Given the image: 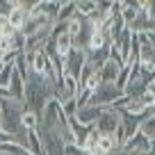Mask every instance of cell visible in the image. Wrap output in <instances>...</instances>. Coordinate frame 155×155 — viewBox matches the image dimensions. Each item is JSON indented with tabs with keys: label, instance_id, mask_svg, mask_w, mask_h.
I'll return each instance as SVG.
<instances>
[{
	"label": "cell",
	"instance_id": "obj_1",
	"mask_svg": "<svg viewBox=\"0 0 155 155\" xmlns=\"http://www.w3.org/2000/svg\"><path fill=\"white\" fill-rule=\"evenodd\" d=\"M28 110V107L23 105V103H16L12 101V98H5L2 101V107H0V128H2V132H7V135H16V132L23 128V112Z\"/></svg>",
	"mask_w": 155,
	"mask_h": 155
},
{
	"label": "cell",
	"instance_id": "obj_2",
	"mask_svg": "<svg viewBox=\"0 0 155 155\" xmlns=\"http://www.w3.org/2000/svg\"><path fill=\"white\" fill-rule=\"evenodd\" d=\"M121 96H123V91H119L114 84L103 82L101 87L94 91V96H91V101H89V103H91V105H96V107H103V110H105V107H112Z\"/></svg>",
	"mask_w": 155,
	"mask_h": 155
},
{
	"label": "cell",
	"instance_id": "obj_3",
	"mask_svg": "<svg viewBox=\"0 0 155 155\" xmlns=\"http://www.w3.org/2000/svg\"><path fill=\"white\" fill-rule=\"evenodd\" d=\"M121 126V112H116L114 107H105L101 119L96 121V130L101 135H114V130Z\"/></svg>",
	"mask_w": 155,
	"mask_h": 155
},
{
	"label": "cell",
	"instance_id": "obj_4",
	"mask_svg": "<svg viewBox=\"0 0 155 155\" xmlns=\"http://www.w3.org/2000/svg\"><path fill=\"white\" fill-rule=\"evenodd\" d=\"M84 64H87V53L73 48L66 55V59H64V75H71V78L78 80L80 73H82V68H84Z\"/></svg>",
	"mask_w": 155,
	"mask_h": 155
},
{
	"label": "cell",
	"instance_id": "obj_5",
	"mask_svg": "<svg viewBox=\"0 0 155 155\" xmlns=\"http://www.w3.org/2000/svg\"><path fill=\"white\" fill-rule=\"evenodd\" d=\"M103 114V107H96V105H84V107H78L75 112V121L82 123V126H96V121L101 119Z\"/></svg>",
	"mask_w": 155,
	"mask_h": 155
},
{
	"label": "cell",
	"instance_id": "obj_6",
	"mask_svg": "<svg viewBox=\"0 0 155 155\" xmlns=\"http://www.w3.org/2000/svg\"><path fill=\"white\" fill-rule=\"evenodd\" d=\"M68 128H71L73 137H75V144L84 146V141H87V137H89V132H91L94 126H82V123H78L75 116H73V119H68Z\"/></svg>",
	"mask_w": 155,
	"mask_h": 155
},
{
	"label": "cell",
	"instance_id": "obj_7",
	"mask_svg": "<svg viewBox=\"0 0 155 155\" xmlns=\"http://www.w3.org/2000/svg\"><path fill=\"white\" fill-rule=\"evenodd\" d=\"M25 21H28V12L21 9L18 2H14V9L9 12V16H7V23H9L16 32H21V30H23V25H25Z\"/></svg>",
	"mask_w": 155,
	"mask_h": 155
},
{
	"label": "cell",
	"instance_id": "obj_8",
	"mask_svg": "<svg viewBox=\"0 0 155 155\" xmlns=\"http://www.w3.org/2000/svg\"><path fill=\"white\" fill-rule=\"evenodd\" d=\"M119 73H121V66H116L112 59H107L105 62V66L98 71V75H101V80L103 82H110V84H114L116 82V78H119Z\"/></svg>",
	"mask_w": 155,
	"mask_h": 155
},
{
	"label": "cell",
	"instance_id": "obj_9",
	"mask_svg": "<svg viewBox=\"0 0 155 155\" xmlns=\"http://www.w3.org/2000/svg\"><path fill=\"white\" fill-rule=\"evenodd\" d=\"M75 14H78V2L68 0V2H64V5L59 7V14H57V18H55V23H68Z\"/></svg>",
	"mask_w": 155,
	"mask_h": 155
},
{
	"label": "cell",
	"instance_id": "obj_10",
	"mask_svg": "<svg viewBox=\"0 0 155 155\" xmlns=\"http://www.w3.org/2000/svg\"><path fill=\"white\" fill-rule=\"evenodd\" d=\"M78 14L84 16V18H91V16H96V14H98L96 0H80V2H78Z\"/></svg>",
	"mask_w": 155,
	"mask_h": 155
},
{
	"label": "cell",
	"instance_id": "obj_11",
	"mask_svg": "<svg viewBox=\"0 0 155 155\" xmlns=\"http://www.w3.org/2000/svg\"><path fill=\"white\" fill-rule=\"evenodd\" d=\"M139 132L146 137L148 141H155V116H146L139 126Z\"/></svg>",
	"mask_w": 155,
	"mask_h": 155
},
{
	"label": "cell",
	"instance_id": "obj_12",
	"mask_svg": "<svg viewBox=\"0 0 155 155\" xmlns=\"http://www.w3.org/2000/svg\"><path fill=\"white\" fill-rule=\"evenodd\" d=\"M116 148V141L112 135H101V139H98V153H112V150Z\"/></svg>",
	"mask_w": 155,
	"mask_h": 155
},
{
	"label": "cell",
	"instance_id": "obj_13",
	"mask_svg": "<svg viewBox=\"0 0 155 155\" xmlns=\"http://www.w3.org/2000/svg\"><path fill=\"white\" fill-rule=\"evenodd\" d=\"M12 75H14V64H2V68H0V87L2 89H9Z\"/></svg>",
	"mask_w": 155,
	"mask_h": 155
},
{
	"label": "cell",
	"instance_id": "obj_14",
	"mask_svg": "<svg viewBox=\"0 0 155 155\" xmlns=\"http://www.w3.org/2000/svg\"><path fill=\"white\" fill-rule=\"evenodd\" d=\"M21 123H23L25 130H37V128H39V114L25 110V112H23V121H21Z\"/></svg>",
	"mask_w": 155,
	"mask_h": 155
},
{
	"label": "cell",
	"instance_id": "obj_15",
	"mask_svg": "<svg viewBox=\"0 0 155 155\" xmlns=\"http://www.w3.org/2000/svg\"><path fill=\"white\" fill-rule=\"evenodd\" d=\"M130 71H132V66H123V68H121V73H119V78H116V82H114V87L119 89V91H123V89H126L128 80H130Z\"/></svg>",
	"mask_w": 155,
	"mask_h": 155
},
{
	"label": "cell",
	"instance_id": "obj_16",
	"mask_svg": "<svg viewBox=\"0 0 155 155\" xmlns=\"http://www.w3.org/2000/svg\"><path fill=\"white\" fill-rule=\"evenodd\" d=\"M101 84H103L101 75H98V73H94V75H91V78L87 80V84H84V89H82V91H89V94L94 96V91H96V89L101 87Z\"/></svg>",
	"mask_w": 155,
	"mask_h": 155
},
{
	"label": "cell",
	"instance_id": "obj_17",
	"mask_svg": "<svg viewBox=\"0 0 155 155\" xmlns=\"http://www.w3.org/2000/svg\"><path fill=\"white\" fill-rule=\"evenodd\" d=\"M62 110H64V114H66V119H73L75 112H78V101H75V98H73V101H66L62 105Z\"/></svg>",
	"mask_w": 155,
	"mask_h": 155
},
{
	"label": "cell",
	"instance_id": "obj_18",
	"mask_svg": "<svg viewBox=\"0 0 155 155\" xmlns=\"http://www.w3.org/2000/svg\"><path fill=\"white\" fill-rule=\"evenodd\" d=\"M12 9H14V0H0V16L2 18H7Z\"/></svg>",
	"mask_w": 155,
	"mask_h": 155
},
{
	"label": "cell",
	"instance_id": "obj_19",
	"mask_svg": "<svg viewBox=\"0 0 155 155\" xmlns=\"http://www.w3.org/2000/svg\"><path fill=\"white\" fill-rule=\"evenodd\" d=\"M64 153H66V155H87L84 148H82V146H78V144H66V146H64Z\"/></svg>",
	"mask_w": 155,
	"mask_h": 155
},
{
	"label": "cell",
	"instance_id": "obj_20",
	"mask_svg": "<svg viewBox=\"0 0 155 155\" xmlns=\"http://www.w3.org/2000/svg\"><path fill=\"white\" fill-rule=\"evenodd\" d=\"M146 12H148L150 21H153V23H155V0H150V2H148V9H146Z\"/></svg>",
	"mask_w": 155,
	"mask_h": 155
},
{
	"label": "cell",
	"instance_id": "obj_21",
	"mask_svg": "<svg viewBox=\"0 0 155 155\" xmlns=\"http://www.w3.org/2000/svg\"><path fill=\"white\" fill-rule=\"evenodd\" d=\"M5 55H7V53H5V50H2V48H0V66L5 64Z\"/></svg>",
	"mask_w": 155,
	"mask_h": 155
},
{
	"label": "cell",
	"instance_id": "obj_22",
	"mask_svg": "<svg viewBox=\"0 0 155 155\" xmlns=\"http://www.w3.org/2000/svg\"><path fill=\"white\" fill-rule=\"evenodd\" d=\"M94 155H105V153H94Z\"/></svg>",
	"mask_w": 155,
	"mask_h": 155
},
{
	"label": "cell",
	"instance_id": "obj_23",
	"mask_svg": "<svg viewBox=\"0 0 155 155\" xmlns=\"http://www.w3.org/2000/svg\"><path fill=\"white\" fill-rule=\"evenodd\" d=\"M0 107H2V98H0Z\"/></svg>",
	"mask_w": 155,
	"mask_h": 155
},
{
	"label": "cell",
	"instance_id": "obj_24",
	"mask_svg": "<svg viewBox=\"0 0 155 155\" xmlns=\"http://www.w3.org/2000/svg\"><path fill=\"white\" fill-rule=\"evenodd\" d=\"M0 132H2V128H0Z\"/></svg>",
	"mask_w": 155,
	"mask_h": 155
}]
</instances>
